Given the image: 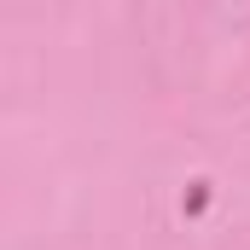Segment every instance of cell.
Instances as JSON below:
<instances>
[{
  "instance_id": "6da1fadb",
  "label": "cell",
  "mask_w": 250,
  "mask_h": 250,
  "mask_svg": "<svg viewBox=\"0 0 250 250\" xmlns=\"http://www.w3.org/2000/svg\"><path fill=\"white\" fill-rule=\"evenodd\" d=\"M204 204H209V187H204V181H192V192H187V215H198Z\"/></svg>"
}]
</instances>
